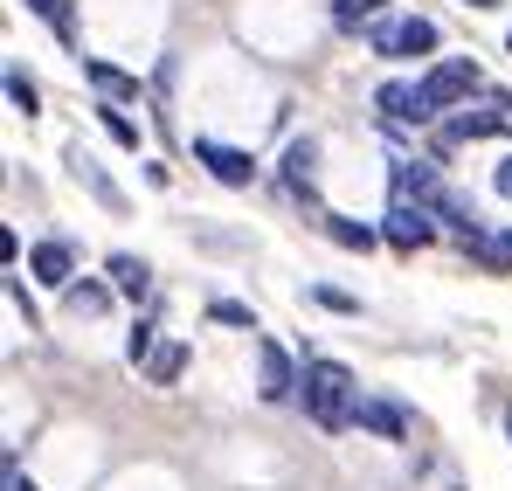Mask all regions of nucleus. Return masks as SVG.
<instances>
[{
  "label": "nucleus",
  "instance_id": "7",
  "mask_svg": "<svg viewBox=\"0 0 512 491\" xmlns=\"http://www.w3.org/2000/svg\"><path fill=\"white\" fill-rule=\"evenodd\" d=\"M374 104H381V118H388V125H429V118H436V111L423 104V83H388Z\"/></svg>",
  "mask_w": 512,
  "mask_h": 491
},
{
  "label": "nucleus",
  "instance_id": "13",
  "mask_svg": "<svg viewBox=\"0 0 512 491\" xmlns=\"http://www.w3.org/2000/svg\"><path fill=\"white\" fill-rule=\"evenodd\" d=\"M70 166H77V180H84V187L97 194V201H104V208H125V194H118V187H111V180L90 166V153H70Z\"/></svg>",
  "mask_w": 512,
  "mask_h": 491
},
{
  "label": "nucleus",
  "instance_id": "23",
  "mask_svg": "<svg viewBox=\"0 0 512 491\" xmlns=\"http://www.w3.org/2000/svg\"><path fill=\"white\" fill-rule=\"evenodd\" d=\"M28 7H35V14H42V21H56V28H63V35H70V7H63V0H28Z\"/></svg>",
  "mask_w": 512,
  "mask_h": 491
},
{
  "label": "nucleus",
  "instance_id": "2",
  "mask_svg": "<svg viewBox=\"0 0 512 491\" xmlns=\"http://www.w3.org/2000/svg\"><path fill=\"white\" fill-rule=\"evenodd\" d=\"M374 56H388V63H409V56H429L436 49V28H429L423 14H402V21H374Z\"/></svg>",
  "mask_w": 512,
  "mask_h": 491
},
{
  "label": "nucleus",
  "instance_id": "20",
  "mask_svg": "<svg viewBox=\"0 0 512 491\" xmlns=\"http://www.w3.org/2000/svg\"><path fill=\"white\" fill-rule=\"evenodd\" d=\"M125 353H132V360H153V353H160V339H153V319H139V326L125 332Z\"/></svg>",
  "mask_w": 512,
  "mask_h": 491
},
{
  "label": "nucleus",
  "instance_id": "11",
  "mask_svg": "<svg viewBox=\"0 0 512 491\" xmlns=\"http://www.w3.org/2000/svg\"><path fill=\"white\" fill-rule=\"evenodd\" d=\"M284 180H291V194H312V180H319V146L312 139L284 146Z\"/></svg>",
  "mask_w": 512,
  "mask_h": 491
},
{
  "label": "nucleus",
  "instance_id": "16",
  "mask_svg": "<svg viewBox=\"0 0 512 491\" xmlns=\"http://www.w3.org/2000/svg\"><path fill=\"white\" fill-rule=\"evenodd\" d=\"M326 236H333L340 249H374V229H367V222H346V215L326 222Z\"/></svg>",
  "mask_w": 512,
  "mask_h": 491
},
{
  "label": "nucleus",
  "instance_id": "14",
  "mask_svg": "<svg viewBox=\"0 0 512 491\" xmlns=\"http://www.w3.org/2000/svg\"><path fill=\"white\" fill-rule=\"evenodd\" d=\"M146 367H153V388H173V381H180V367H187V346H160Z\"/></svg>",
  "mask_w": 512,
  "mask_h": 491
},
{
  "label": "nucleus",
  "instance_id": "28",
  "mask_svg": "<svg viewBox=\"0 0 512 491\" xmlns=\"http://www.w3.org/2000/svg\"><path fill=\"white\" fill-rule=\"evenodd\" d=\"M506 436H512V415H506Z\"/></svg>",
  "mask_w": 512,
  "mask_h": 491
},
{
  "label": "nucleus",
  "instance_id": "1",
  "mask_svg": "<svg viewBox=\"0 0 512 491\" xmlns=\"http://www.w3.org/2000/svg\"><path fill=\"white\" fill-rule=\"evenodd\" d=\"M298 402H305V415H312L326 436H340L346 422L360 415V388H353V374H346L340 360H305V374H298Z\"/></svg>",
  "mask_w": 512,
  "mask_h": 491
},
{
  "label": "nucleus",
  "instance_id": "25",
  "mask_svg": "<svg viewBox=\"0 0 512 491\" xmlns=\"http://www.w3.org/2000/svg\"><path fill=\"white\" fill-rule=\"evenodd\" d=\"M492 187H499V194L512 201V160H499V173H492Z\"/></svg>",
  "mask_w": 512,
  "mask_h": 491
},
{
  "label": "nucleus",
  "instance_id": "22",
  "mask_svg": "<svg viewBox=\"0 0 512 491\" xmlns=\"http://www.w3.org/2000/svg\"><path fill=\"white\" fill-rule=\"evenodd\" d=\"M70 312H104V291L97 284H70Z\"/></svg>",
  "mask_w": 512,
  "mask_h": 491
},
{
  "label": "nucleus",
  "instance_id": "15",
  "mask_svg": "<svg viewBox=\"0 0 512 491\" xmlns=\"http://www.w3.org/2000/svg\"><path fill=\"white\" fill-rule=\"evenodd\" d=\"M97 118H104V132H111V139H118L125 153H139V125H132V118H125L118 104H97Z\"/></svg>",
  "mask_w": 512,
  "mask_h": 491
},
{
  "label": "nucleus",
  "instance_id": "18",
  "mask_svg": "<svg viewBox=\"0 0 512 491\" xmlns=\"http://www.w3.org/2000/svg\"><path fill=\"white\" fill-rule=\"evenodd\" d=\"M84 77L97 83V90H104V97H139V77H118V70H104V63H90Z\"/></svg>",
  "mask_w": 512,
  "mask_h": 491
},
{
  "label": "nucleus",
  "instance_id": "8",
  "mask_svg": "<svg viewBox=\"0 0 512 491\" xmlns=\"http://www.w3.org/2000/svg\"><path fill=\"white\" fill-rule=\"evenodd\" d=\"M28 270H35L42 284H56V291H70V284H77V277H70V270H77V249H70V243H56V236H49V243H35V249H28Z\"/></svg>",
  "mask_w": 512,
  "mask_h": 491
},
{
  "label": "nucleus",
  "instance_id": "21",
  "mask_svg": "<svg viewBox=\"0 0 512 491\" xmlns=\"http://www.w3.org/2000/svg\"><path fill=\"white\" fill-rule=\"evenodd\" d=\"M333 14H340L346 28H360L367 14H381V0H333Z\"/></svg>",
  "mask_w": 512,
  "mask_h": 491
},
{
  "label": "nucleus",
  "instance_id": "26",
  "mask_svg": "<svg viewBox=\"0 0 512 491\" xmlns=\"http://www.w3.org/2000/svg\"><path fill=\"white\" fill-rule=\"evenodd\" d=\"M7 491H35L28 478H21V464H14V457H7Z\"/></svg>",
  "mask_w": 512,
  "mask_h": 491
},
{
  "label": "nucleus",
  "instance_id": "27",
  "mask_svg": "<svg viewBox=\"0 0 512 491\" xmlns=\"http://www.w3.org/2000/svg\"><path fill=\"white\" fill-rule=\"evenodd\" d=\"M471 7H499V0H471Z\"/></svg>",
  "mask_w": 512,
  "mask_h": 491
},
{
  "label": "nucleus",
  "instance_id": "29",
  "mask_svg": "<svg viewBox=\"0 0 512 491\" xmlns=\"http://www.w3.org/2000/svg\"><path fill=\"white\" fill-rule=\"evenodd\" d=\"M506 49H512V35H506Z\"/></svg>",
  "mask_w": 512,
  "mask_h": 491
},
{
  "label": "nucleus",
  "instance_id": "9",
  "mask_svg": "<svg viewBox=\"0 0 512 491\" xmlns=\"http://www.w3.org/2000/svg\"><path fill=\"white\" fill-rule=\"evenodd\" d=\"M429 236H436L429 208H416V201H395V208H388V243L395 249H423Z\"/></svg>",
  "mask_w": 512,
  "mask_h": 491
},
{
  "label": "nucleus",
  "instance_id": "3",
  "mask_svg": "<svg viewBox=\"0 0 512 491\" xmlns=\"http://www.w3.org/2000/svg\"><path fill=\"white\" fill-rule=\"evenodd\" d=\"M478 83H485V77H478V63H471V56H443V63L423 77V104L443 118V111H450V104H464Z\"/></svg>",
  "mask_w": 512,
  "mask_h": 491
},
{
  "label": "nucleus",
  "instance_id": "4",
  "mask_svg": "<svg viewBox=\"0 0 512 491\" xmlns=\"http://www.w3.org/2000/svg\"><path fill=\"white\" fill-rule=\"evenodd\" d=\"M194 160L208 166L222 187H250L256 180V160L243 153V146H222V139H194Z\"/></svg>",
  "mask_w": 512,
  "mask_h": 491
},
{
  "label": "nucleus",
  "instance_id": "5",
  "mask_svg": "<svg viewBox=\"0 0 512 491\" xmlns=\"http://www.w3.org/2000/svg\"><path fill=\"white\" fill-rule=\"evenodd\" d=\"M298 374H305V367H291L284 346H270V339L256 346V395H263V402H284V395L298 388Z\"/></svg>",
  "mask_w": 512,
  "mask_h": 491
},
{
  "label": "nucleus",
  "instance_id": "12",
  "mask_svg": "<svg viewBox=\"0 0 512 491\" xmlns=\"http://www.w3.org/2000/svg\"><path fill=\"white\" fill-rule=\"evenodd\" d=\"M104 270H111V291H125V298H146L153 291V263L146 256H111Z\"/></svg>",
  "mask_w": 512,
  "mask_h": 491
},
{
  "label": "nucleus",
  "instance_id": "24",
  "mask_svg": "<svg viewBox=\"0 0 512 491\" xmlns=\"http://www.w3.org/2000/svg\"><path fill=\"white\" fill-rule=\"evenodd\" d=\"M312 298H319V305H333V312H360V305H353V298H346V291H333V284H319V291H312Z\"/></svg>",
  "mask_w": 512,
  "mask_h": 491
},
{
  "label": "nucleus",
  "instance_id": "17",
  "mask_svg": "<svg viewBox=\"0 0 512 491\" xmlns=\"http://www.w3.org/2000/svg\"><path fill=\"white\" fill-rule=\"evenodd\" d=\"M208 319H215V326H229V332H250L256 326V312H250V305H236V298H215V305H208Z\"/></svg>",
  "mask_w": 512,
  "mask_h": 491
},
{
  "label": "nucleus",
  "instance_id": "10",
  "mask_svg": "<svg viewBox=\"0 0 512 491\" xmlns=\"http://www.w3.org/2000/svg\"><path fill=\"white\" fill-rule=\"evenodd\" d=\"M367 436H388V443H402L409 436V415H402V402H374V395H360V415H353Z\"/></svg>",
  "mask_w": 512,
  "mask_h": 491
},
{
  "label": "nucleus",
  "instance_id": "6",
  "mask_svg": "<svg viewBox=\"0 0 512 491\" xmlns=\"http://www.w3.org/2000/svg\"><path fill=\"white\" fill-rule=\"evenodd\" d=\"M512 118L506 111H450L443 118V153L450 146H471V139H492V132H506Z\"/></svg>",
  "mask_w": 512,
  "mask_h": 491
},
{
  "label": "nucleus",
  "instance_id": "19",
  "mask_svg": "<svg viewBox=\"0 0 512 491\" xmlns=\"http://www.w3.org/2000/svg\"><path fill=\"white\" fill-rule=\"evenodd\" d=\"M7 97H14V111H28V118L42 111V90H35V83L21 77V70H7Z\"/></svg>",
  "mask_w": 512,
  "mask_h": 491
}]
</instances>
